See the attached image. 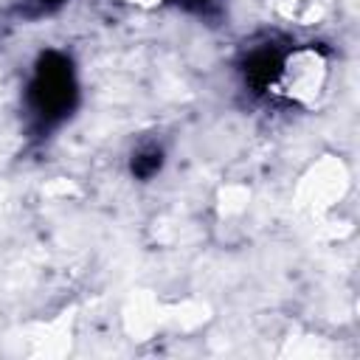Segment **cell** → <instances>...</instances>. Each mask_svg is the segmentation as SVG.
Masks as SVG:
<instances>
[{
    "label": "cell",
    "mask_w": 360,
    "mask_h": 360,
    "mask_svg": "<svg viewBox=\"0 0 360 360\" xmlns=\"http://www.w3.org/2000/svg\"><path fill=\"white\" fill-rule=\"evenodd\" d=\"M214 312L200 298H163L152 290H135L121 304V329L132 343L158 338H186L211 323Z\"/></svg>",
    "instance_id": "obj_1"
},
{
    "label": "cell",
    "mask_w": 360,
    "mask_h": 360,
    "mask_svg": "<svg viewBox=\"0 0 360 360\" xmlns=\"http://www.w3.org/2000/svg\"><path fill=\"white\" fill-rule=\"evenodd\" d=\"M349 191L352 169L346 158L338 152H323L301 169L292 186V202L309 219H329L340 208V202H346Z\"/></svg>",
    "instance_id": "obj_3"
},
{
    "label": "cell",
    "mask_w": 360,
    "mask_h": 360,
    "mask_svg": "<svg viewBox=\"0 0 360 360\" xmlns=\"http://www.w3.org/2000/svg\"><path fill=\"white\" fill-rule=\"evenodd\" d=\"M121 6H127V8H135V11H158V8H163L169 0H118Z\"/></svg>",
    "instance_id": "obj_7"
},
{
    "label": "cell",
    "mask_w": 360,
    "mask_h": 360,
    "mask_svg": "<svg viewBox=\"0 0 360 360\" xmlns=\"http://www.w3.org/2000/svg\"><path fill=\"white\" fill-rule=\"evenodd\" d=\"M250 200H253V188L242 180H228L217 188L214 194V214H217V222L219 225H236L248 208H250Z\"/></svg>",
    "instance_id": "obj_5"
},
{
    "label": "cell",
    "mask_w": 360,
    "mask_h": 360,
    "mask_svg": "<svg viewBox=\"0 0 360 360\" xmlns=\"http://www.w3.org/2000/svg\"><path fill=\"white\" fill-rule=\"evenodd\" d=\"M25 352L31 357H65L76 343V307L56 312L48 321L31 323L25 329Z\"/></svg>",
    "instance_id": "obj_4"
},
{
    "label": "cell",
    "mask_w": 360,
    "mask_h": 360,
    "mask_svg": "<svg viewBox=\"0 0 360 360\" xmlns=\"http://www.w3.org/2000/svg\"><path fill=\"white\" fill-rule=\"evenodd\" d=\"M278 11L301 25H315L326 14V0H278Z\"/></svg>",
    "instance_id": "obj_6"
},
{
    "label": "cell",
    "mask_w": 360,
    "mask_h": 360,
    "mask_svg": "<svg viewBox=\"0 0 360 360\" xmlns=\"http://www.w3.org/2000/svg\"><path fill=\"white\" fill-rule=\"evenodd\" d=\"M332 56L318 42H301L287 48L270 73L267 90L295 110H318L332 87Z\"/></svg>",
    "instance_id": "obj_2"
}]
</instances>
